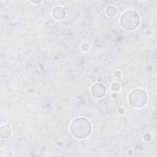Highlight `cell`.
Returning a JSON list of instances; mask_svg holds the SVG:
<instances>
[{"instance_id": "obj_1", "label": "cell", "mask_w": 157, "mask_h": 157, "mask_svg": "<svg viewBox=\"0 0 157 157\" xmlns=\"http://www.w3.org/2000/svg\"><path fill=\"white\" fill-rule=\"evenodd\" d=\"M72 124L79 127L78 128L77 127L71 126L72 134L77 138H85L90 134L91 126L90 122L86 119L82 118L76 119L72 122Z\"/></svg>"}]
</instances>
